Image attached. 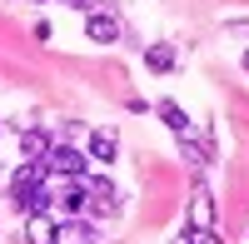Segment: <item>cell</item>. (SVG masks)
Wrapping results in <instances>:
<instances>
[{
	"label": "cell",
	"instance_id": "6da1fadb",
	"mask_svg": "<svg viewBox=\"0 0 249 244\" xmlns=\"http://www.w3.org/2000/svg\"><path fill=\"white\" fill-rule=\"evenodd\" d=\"M85 165H90V159L80 155L75 145H50V150H45V170L60 174V179H80V174H85Z\"/></svg>",
	"mask_w": 249,
	"mask_h": 244
},
{
	"label": "cell",
	"instance_id": "7a4b0ae2",
	"mask_svg": "<svg viewBox=\"0 0 249 244\" xmlns=\"http://www.w3.org/2000/svg\"><path fill=\"white\" fill-rule=\"evenodd\" d=\"M85 35L95 40V45H115V40H120V20L110 10H90L85 15Z\"/></svg>",
	"mask_w": 249,
	"mask_h": 244
},
{
	"label": "cell",
	"instance_id": "3957f363",
	"mask_svg": "<svg viewBox=\"0 0 249 244\" xmlns=\"http://www.w3.org/2000/svg\"><path fill=\"white\" fill-rule=\"evenodd\" d=\"M90 239H95V229H90L80 214H70V219H60V225H55V244H90Z\"/></svg>",
	"mask_w": 249,
	"mask_h": 244
},
{
	"label": "cell",
	"instance_id": "277c9868",
	"mask_svg": "<svg viewBox=\"0 0 249 244\" xmlns=\"http://www.w3.org/2000/svg\"><path fill=\"white\" fill-rule=\"evenodd\" d=\"M190 229H214V199H210V190H195V199H190Z\"/></svg>",
	"mask_w": 249,
	"mask_h": 244
},
{
	"label": "cell",
	"instance_id": "5b68a950",
	"mask_svg": "<svg viewBox=\"0 0 249 244\" xmlns=\"http://www.w3.org/2000/svg\"><path fill=\"white\" fill-rule=\"evenodd\" d=\"M80 185H85V199H95V209L115 214V185L110 179H80Z\"/></svg>",
	"mask_w": 249,
	"mask_h": 244
},
{
	"label": "cell",
	"instance_id": "8992f818",
	"mask_svg": "<svg viewBox=\"0 0 249 244\" xmlns=\"http://www.w3.org/2000/svg\"><path fill=\"white\" fill-rule=\"evenodd\" d=\"M115 150H120L115 130H90V159H100V165H110V159H115Z\"/></svg>",
	"mask_w": 249,
	"mask_h": 244
},
{
	"label": "cell",
	"instance_id": "52a82bcc",
	"mask_svg": "<svg viewBox=\"0 0 249 244\" xmlns=\"http://www.w3.org/2000/svg\"><path fill=\"white\" fill-rule=\"evenodd\" d=\"M25 239H30V244H55L50 209H45V214H25Z\"/></svg>",
	"mask_w": 249,
	"mask_h": 244
},
{
	"label": "cell",
	"instance_id": "ba28073f",
	"mask_svg": "<svg viewBox=\"0 0 249 244\" xmlns=\"http://www.w3.org/2000/svg\"><path fill=\"white\" fill-rule=\"evenodd\" d=\"M155 115L164 120V125H170L175 135H190V120H184V110L175 105V100H160V105H155Z\"/></svg>",
	"mask_w": 249,
	"mask_h": 244
},
{
	"label": "cell",
	"instance_id": "9c48e42d",
	"mask_svg": "<svg viewBox=\"0 0 249 244\" xmlns=\"http://www.w3.org/2000/svg\"><path fill=\"white\" fill-rule=\"evenodd\" d=\"M144 65H150L155 75H170L175 70V50L170 45H150V50H144Z\"/></svg>",
	"mask_w": 249,
	"mask_h": 244
},
{
	"label": "cell",
	"instance_id": "30bf717a",
	"mask_svg": "<svg viewBox=\"0 0 249 244\" xmlns=\"http://www.w3.org/2000/svg\"><path fill=\"white\" fill-rule=\"evenodd\" d=\"M45 150H50V135H45V130H25L20 155H25V159H45Z\"/></svg>",
	"mask_w": 249,
	"mask_h": 244
},
{
	"label": "cell",
	"instance_id": "8fae6325",
	"mask_svg": "<svg viewBox=\"0 0 249 244\" xmlns=\"http://www.w3.org/2000/svg\"><path fill=\"white\" fill-rule=\"evenodd\" d=\"M184 244H219V234H214V229H190Z\"/></svg>",
	"mask_w": 249,
	"mask_h": 244
},
{
	"label": "cell",
	"instance_id": "7c38bea8",
	"mask_svg": "<svg viewBox=\"0 0 249 244\" xmlns=\"http://www.w3.org/2000/svg\"><path fill=\"white\" fill-rule=\"evenodd\" d=\"M65 5H80V10H85V5H90V0H65Z\"/></svg>",
	"mask_w": 249,
	"mask_h": 244
},
{
	"label": "cell",
	"instance_id": "4fadbf2b",
	"mask_svg": "<svg viewBox=\"0 0 249 244\" xmlns=\"http://www.w3.org/2000/svg\"><path fill=\"white\" fill-rule=\"evenodd\" d=\"M244 70H249V50H244Z\"/></svg>",
	"mask_w": 249,
	"mask_h": 244
}]
</instances>
